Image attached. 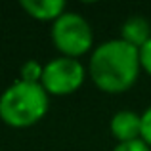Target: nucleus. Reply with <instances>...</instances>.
Instances as JSON below:
<instances>
[{
	"label": "nucleus",
	"instance_id": "1",
	"mask_svg": "<svg viewBox=\"0 0 151 151\" xmlns=\"http://www.w3.org/2000/svg\"><path fill=\"white\" fill-rule=\"evenodd\" d=\"M140 54L121 38L101 42L92 52L88 73L94 84L107 94H121L136 82L140 75Z\"/></svg>",
	"mask_w": 151,
	"mask_h": 151
},
{
	"label": "nucleus",
	"instance_id": "2",
	"mask_svg": "<svg viewBox=\"0 0 151 151\" xmlns=\"http://www.w3.org/2000/svg\"><path fill=\"white\" fill-rule=\"evenodd\" d=\"M50 96L38 82L15 81L0 96V119L12 128L33 126L48 113Z\"/></svg>",
	"mask_w": 151,
	"mask_h": 151
},
{
	"label": "nucleus",
	"instance_id": "3",
	"mask_svg": "<svg viewBox=\"0 0 151 151\" xmlns=\"http://www.w3.org/2000/svg\"><path fill=\"white\" fill-rule=\"evenodd\" d=\"M52 42L55 50L61 52V55L77 59L92 48V25L84 15L77 12H65L52 23Z\"/></svg>",
	"mask_w": 151,
	"mask_h": 151
},
{
	"label": "nucleus",
	"instance_id": "4",
	"mask_svg": "<svg viewBox=\"0 0 151 151\" xmlns=\"http://www.w3.org/2000/svg\"><path fill=\"white\" fill-rule=\"evenodd\" d=\"M84 77L86 71L78 59L59 55L44 65L40 84L48 96H69L82 86Z\"/></svg>",
	"mask_w": 151,
	"mask_h": 151
},
{
	"label": "nucleus",
	"instance_id": "5",
	"mask_svg": "<svg viewBox=\"0 0 151 151\" xmlns=\"http://www.w3.org/2000/svg\"><path fill=\"white\" fill-rule=\"evenodd\" d=\"M109 128H111V134L119 140V144L140 140L142 138V115L134 113L130 109L117 111L111 117Z\"/></svg>",
	"mask_w": 151,
	"mask_h": 151
},
{
	"label": "nucleus",
	"instance_id": "6",
	"mask_svg": "<svg viewBox=\"0 0 151 151\" xmlns=\"http://www.w3.org/2000/svg\"><path fill=\"white\" fill-rule=\"evenodd\" d=\"M151 38V23L144 15H130L121 25V40L128 42L130 46L140 50Z\"/></svg>",
	"mask_w": 151,
	"mask_h": 151
},
{
	"label": "nucleus",
	"instance_id": "7",
	"mask_svg": "<svg viewBox=\"0 0 151 151\" xmlns=\"http://www.w3.org/2000/svg\"><path fill=\"white\" fill-rule=\"evenodd\" d=\"M21 8L38 21H52L65 14L63 0H21Z\"/></svg>",
	"mask_w": 151,
	"mask_h": 151
},
{
	"label": "nucleus",
	"instance_id": "8",
	"mask_svg": "<svg viewBox=\"0 0 151 151\" xmlns=\"http://www.w3.org/2000/svg\"><path fill=\"white\" fill-rule=\"evenodd\" d=\"M42 73H44V65H40L37 59H27L21 65V69H19L21 81H25V82H38L40 84Z\"/></svg>",
	"mask_w": 151,
	"mask_h": 151
},
{
	"label": "nucleus",
	"instance_id": "9",
	"mask_svg": "<svg viewBox=\"0 0 151 151\" xmlns=\"http://www.w3.org/2000/svg\"><path fill=\"white\" fill-rule=\"evenodd\" d=\"M113 151H151V147L140 138V140H132V142H122V144H117Z\"/></svg>",
	"mask_w": 151,
	"mask_h": 151
},
{
	"label": "nucleus",
	"instance_id": "10",
	"mask_svg": "<svg viewBox=\"0 0 151 151\" xmlns=\"http://www.w3.org/2000/svg\"><path fill=\"white\" fill-rule=\"evenodd\" d=\"M142 140L151 147V105L142 113Z\"/></svg>",
	"mask_w": 151,
	"mask_h": 151
},
{
	"label": "nucleus",
	"instance_id": "11",
	"mask_svg": "<svg viewBox=\"0 0 151 151\" xmlns=\"http://www.w3.org/2000/svg\"><path fill=\"white\" fill-rule=\"evenodd\" d=\"M138 54H140V65L144 71H147L151 75V38L147 42H145L144 46H142L140 50H138Z\"/></svg>",
	"mask_w": 151,
	"mask_h": 151
}]
</instances>
